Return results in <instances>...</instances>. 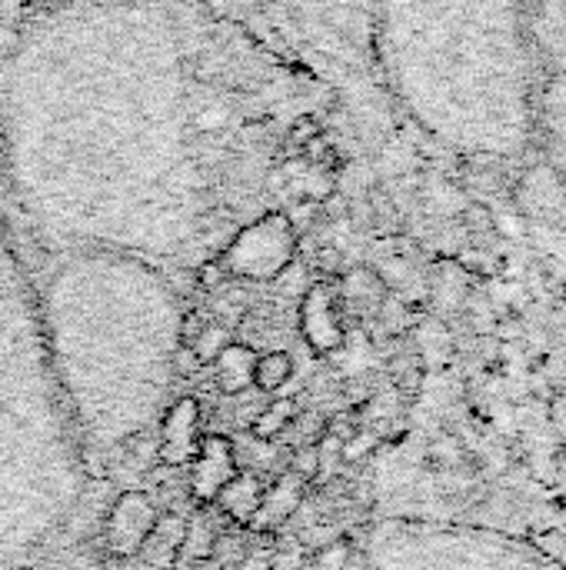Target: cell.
Instances as JSON below:
<instances>
[{
  "instance_id": "obj_2",
  "label": "cell",
  "mask_w": 566,
  "mask_h": 570,
  "mask_svg": "<svg viewBox=\"0 0 566 570\" xmlns=\"http://www.w3.org/2000/svg\"><path fill=\"white\" fill-rule=\"evenodd\" d=\"M527 0H374V70L397 124L450 157L504 164L537 134Z\"/></svg>"
},
{
  "instance_id": "obj_23",
  "label": "cell",
  "mask_w": 566,
  "mask_h": 570,
  "mask_svg": "<svg viewBox=\"0 0 566 570\" xmlns=\"http://www.w3.org/2000/svg\"><path fill=\"white\" fill-rule=\"evenodd\" d=\"M0 197H7V190H3V174H0Z\"/></svg>"
},
{
  "instance_id": "obj_6",
  "label": "cell",
  "mask_w": 566,
  "mask_h": 570,
  "mask_svg": "<svg viewBox=\"0 0 566 570\" xmlns=\"http://www.w3.org/2000/svg\"><path fill=\"white\" fill-rule=\"evenodd\" d=\"M187 468H190V484H187L190 498L197 501V508H210L217 501V494L227 488V481L240 471L237 448L224 434H203L197 458Z\"/></svg>"
},
{
  "instance_id": "obj_24",
  "label": "cell",
  "mask_w": 566,
  "mask_h": 570,
  "mask_svg": "<svg viewBox=\"0 0 566 570\" xmlns=\"http://www.w3.org/2000/svg\"><path fill=\"white\" fill-rule=\"evenodd\" d=\"M30 3H50V0H30Z\"/></svg>"
},
{
  "instance_id": "obj_7",
  "label": "cell",
  "mask_w": 566,
  "mask_h": 570,
  "mask_svg": "<svg viewBox=\"0 0 566 570\" xmlns=\"http://www.w3.org/2000/svg\"><path fill=\"white\" fill-rule=\"evenodd\" d=\"M200 401L197 397H180L160 424V448L157 458L163 468H187L197 458V448L203 441L200 428Z\"/></svg>"
},
{
  "instance_id": "obj_13",
  "label": "cell",
  "mask_w": 566,
  "mask_h": 570,
  "mask_svg": "<svg viewBox=\"0 0 566 570\" xmlns=\"http://www.w3.org/2000/svg\"><path fill=\"white\" fill-rule=\"evenodd\" d=\"M297 417H300L297 401H290V397H277V401H270V404H267L254 421H250V438H254V441L270 444V441L284 438V434L297 424Z\"/></svg>"
},
{
  "instance_id": "obj_1",
  "label": "cell",
  "mask_w": 566,
  "mask_h": 570,
  "mask_svg": "<svg viewBox=\"0 0 566 570\" xmlns=\"http://www.w3.org/2000/svg\"><path fill=\"white\" fill-rule=\"evenodd\" d=\"M344 120L254 0H50L0 37V174L57 240L220 261L327 197Z\"/></svg>"
},
{
  "instance_id": "obj_5",
  "label": "cell",
  "mask_w": 566,
  "mask_h": 570,
  "mask_svg": "<svg viewBox=\"0 0 566 570\" xmlns=\"http://www.w3.org/2000/svg\"><path fill=\"white\" fill-rule=\"evenodd\" d=\"M160 521V511L153 504L150 494L143 491H123L103 524V548L110 551V558H137L143 551V544L150 541L153 528Z\"/></svg>"
},
{
  "instance_id": "obj_17",
  "label": "cell",
  "mask_w": 566,
  "mask_h": 570,
  "mask_svg": "<svg viewBox=\"0 0 566 570\" xmlns=\"http://www.w3.org/2000/svg\"><path fill=\"white\" fill-rule=\"evenodd\" d=\"M354 434H357V417H354V414H334V417L324 421V438H327V441L347 444Z\"/></svg>"
},
{
  "instance_id": "obj_20",
  "label": "cell",
  "mask_w": 566,
  "mask_h": 570,
  "mask_svg": "<svg viewBox=\"0 0 566 570\" xmlns=\"http://www.w3.org/2000/svg\"><path fill=\"white\" fill-rule=\"evenodd\" d=\"M550 501H554V528L566 538V458L557 474V494H550Z\"/></svg>"
},
{
  "instance_id": "obj_11",
  "label": "cell",
  "mask_w": 566,
  "mask_h": 570,
  "mask_svg": "<svg viewBox=\"0 0 566 570\" xmlns=\"http://www.w3.org/2000/svg\"><path fill=\"white\" fill-rule=\"evenodd\" d=\"M214 367V387L227 397L244 394L254 387V371H257V351L244 341H234L230 347L220 351V357L210 364Z\"/></svg>"
},
{
  "instance_id": "obj_12",
  "label": "cell",
  "mask_w": 566,
  "mask_h": 570,
  "mask_svg": "<svg viewBox=\"0 0 566 570\" xmlns=\"http://www.w3.org/2000/svg\"><path fill=\"white\" fill-rule=\"evenodd\" d=\"M537 30L540 53H564L566 47V0H527Z\"/></svg>"
},
{
  "instance_id": "obj_3",
  "label": "cell",
  "mask_w": 566,
  "mask_h": 570,
  "mask_svg": "<svg viewBox=\"0 0 566 570\" xmlns=\"http://www.w3.org/2000/svg\"><path fill=\"white\" fill-rule=\"evenodd\" d=\"M284 50L334 97L360 144L390 130L394 114L374 70V0H254Z\"/></svg>"
},
{
  "instance_id": "obj_4",
  "label": "cell",
  "mask_w": 566,
  "mask_h": 570,
  "mask_svg": "<svg viewBox=\"0 0 566 570\" xmlns=\"http://www.w3.org/2000/svg\"><path fill=\"white\" fill-rule=\"evenodd\" d=\"M464 570H566L540 544L504 531H457Z\"/></svg>"
},
{
  "instance_id": "obj_10",
  "label": "cell",
  "mask_w": 566,
  "mask_h": 570,
  "mask_svg": "<svg viewBox=\"0 0 566 570\" xmlns=\"http://www.w3.org/2000/svg\"><path fill=\"white\" fill-rule=\"evenodd\" d=\"M264 484H260V478L254 474V471H237L230 481H227V488L217 494V501L210 504V508H217L230 524H237V528H250V521L257 518V511H260V504H264Z\"/></svg>"
},
{
  "instance_id": "obj_16",
  "label": "cell",
  "mask_w": 566,
  "mask_h": 570,
  "mask_svg": "<svg viewBox=\"0 0 566 570\" xmlns=\"http://www.w3.org/2000/svg\"><path fill=\"white\" fill-rule=\"evenodd\" d=\"M320 468H324V444L317 441V444H300L297 454L290 458V468L287 471L310 484L320 474Z\"/></svg>"
},
{
  "instance_id": "obj_9",
  "label": "cell",
  "mask_w": 566,
  "mask_h": 570,
  "mask_svg": "<svg viewBox=\"0 0 566 570\" xmlns=\"http://www.w3.org/2000/svg\"><path fill=\"white\" fill-rule=\"evenodd\" d=\"M304 491H307V481H300L297 474L284 471L274 481V488L264 491V504H260V511H257V518L250 521L247 531H254V534H274L280 524H287L294 518V511L304 501Z\"/></svg>"
},
{
  "instance_id": "obj_18",
  "label": "cell",
  "mask_w": 566,
  "mask_h": 570,
  "mask_svg": "<svg viewBox=\"0 0 566 570\" xmlns=\"http://www.w3.org/2000/svg\"><path fill=\"white\" fill-rule=\"evenodd\" d=\"M370 451H377V434H367V431H357L347 444H340V458L347 464H357L360 458H367Z\"/></svg>"
},
{
  "instance_id": "obj_21",
  "label": "cell",
  "mask_w": 566,
  "mask_h": 570,
  "mask_svg": "<svg viewBox=\"0 0 566 570\" xmlns=\"http://www.w3.org/2000/svg\"><path fill=\"white\" fill-rule=\"evenodd\" d=\"M200 367H203V364L197 361L193 347H187V344H177V351H173V374H177V377H193Z\"/></svg>"
},
{
  "instance_id": "obj_14",
  "label": "cell",
  "mask_w": 566,
  "mask_h": 570,
  "mask_svg": "<svg viewBox=\"0 0 566 570\" xmlns=\"http://www.w3.org/2000/svg\"><path fill=\"white\" fill-rule=\"evenodd\" d=\"M294 377V357L287 351H267L257 354V371H254V387L264 394H277L284 391V384H290Z\"/></svg>"
},
{
  "instance_id": "obj_15",
  "label": "cell",
  "mask_w": 566,
  "mask_h": 570,
  "mask_svg": "<svg viewBox=\"0 0 566 570\" xmlns=\"http://www.w3.org/2000/svg\"><path fill=\"white\" fill-rule=\"evenodd\" d=\"M234 344V337H230V327L227 324H203V331H200V337L190 344L193 347V354H197V361L200 364H214L217 357H220V351L224 347H230Z\"/></svg>"
},
{
  "instance_id": "obj_22",
  "label": "cell",
  "mask_w": 566,
  "mask_h": 570,
  "mask_svg": "<svg viewBox=\"0 0 566 570\" xmlns=\"http://www.w3.org/2000/svg\"><path fill=\"white\" fill-rule=\"evenodd\" d=\"M203 324H207V321H203V314L190 311V314H187V317L180 321V344H187V347H190V344H193V341L200 337Z\"/></svg>"
},
{
  "instance_id": "obj_8",
  "label": "cell",
  "mask_w": 566,
  "mask_h": 570,
  "mask_svg": "<svg viewBox=\"0 0 566 570\" xmlns=\"http://www.w3.org/2000/svg\"><path fill=\"white\" fill-rule=\"evenodd\" d=\"M300 331L307 337V344L317 354H330L344 344V327L337 317V304L334 294L324 284L307 287L304 301H300Z\"/></svg>"
},
{
  "instance_id": "obj_19",
  "label": "cell",
  "mask_w": 566,
  "mask_h": 570,
  "mask_svg": "<svg viewBox=\"0 0 566 570\" xmlns=\"http://www.w3.org/2000/svg\"><path fill=\"white\" fill-rule=\"evenodd\" d=\"M350 541H334L320 551V558L314 561V570H344L347 568V558H350Z\"/></svg>"
}]
</instances>
